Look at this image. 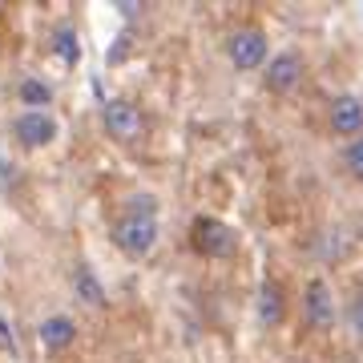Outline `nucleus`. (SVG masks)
<instances>
[{"label":"nucleus","instance_id":"4","mask_svg":"<svg viewBox=\"0 0 363 363\" xmlns=\"http://www.w3.org/2000/svg\"><path fill=\"white\" fill-rule=\"evenodd\" d=\"M226 57H230V65L238 69V73H255V69H262L271 61V40H267L262 28L247 25L226 40Z\"/></svg>","mask_w":363,"mask_h":363},{"label":"nucleus","instance_id":"8","mask_svg":"<svg viewBox=\"0 0 363 363\" xmlns=\"http://www.w3.org/2000/svg\"><path fill=\"white\" fill-rule=\"evenodd\" d=\"M331 130H335L339 138H359L363 133V101L359 97L343 93V97L331 101Z\"/></svg>","mask_w":363,"mask_h":363},{"label":"nucleus","instance_id":"10","mask_svg":"<svg viewBox=\"0 0 363 363\" xmlns=\"http://www.w3.org/2000/svg\"><path fill=\"white\" fill-rule=\"evenodd\" d=\"M73 295H77V303H85L93 311H105V303H109V295H105L101 279L93 274V267H77L73 271Z\"/></svg>","mask_w":363,"mask_h":363},{"label":"nucleus","instance_id":"6","mask_svg":"<svg viewBox=\"0 0 363 363\" xmlns=\"http://www.w3.org/2000/svg\"><path fill=\"white\" fill-rule=\"evenodd\" d=\"M303 319L315 327V331H327L335 323V295L323 279H311L307 291H303Z\"/></svg>","mask_w":363,"mask_h":363},{"label":"nucleus","instance_id":"2","mask_svg":"<svg viewBox=\"0 0 363 363\" xmlns=\"http://www.w3.org/2000/svg\"><path fill=\"white\" fill-rule=\"evenodd\" d=\"M101 125H105V133H109L117 145H133V142H142L145 117H142V109H138L133 101L113 97V101H105V109H101Z\"/></svg>","mask_w":363,"mask_h":363},{"label":"nucleus","instance_id":"7","mask_svg":"<svg viewBox=\"0 0 363 363\" xmlns=\"http://www.w3.org/2000/svg\"><path fill=\"white\" fill-rule=\"evenodd\" d=\"M262 69H267V89L271 93H291L303 81V61H298L295 52H274Z\"/></svg>","mask_w":363,"mask_h":363},{"label":"nucleus","instance_id":"5","mask_svg":"<svg viewBox=\"0 0 363 363\" xmlns=\"http://www.w3.org/2000/svg\"><path fill=\"white\" fill-rule=\"evenodd\" d=\"M57 133H61V125L49 109H21L13 117V138L25 150H45V145L57 142Z\"/></svg>","mask_w":363,"mask_h":363},{"label":"nucleus","instance_id":"11","mask_svg":"<svg viewBox=\"0 0 363 363\" xmlns=\"http://www.w3.org/2000/svg\"><path fill=\"white\" fill-rule=\"evenodd\" d=\"M255 307H259V319L267 327H279L283 323V315H286V298H283V286L279 283H267L259 286V298H255Z\"/></svg>","mask_w":363,"mask_h":363},{"label":"nucleus","instance_id":"15","mask_svg":"<svg viewBox=\"0 0 363 363\" xmlns=\"http://www.w3.org/2000/svg\"><path fill=\"white\" fill-rule=\"evenodd\" d=\"M347 169H351V178L363 182V138H355V142L347 145Z\"/></svg>","mask_w":363,"mask_h":363},{"label":"nucleus","instance_id":"1","mask_svg":"<svg viewBox=\"0 0 363 363\" xmlns=\"http://www.w3.org/2000/svg\"><path fill=\"white\" fill-rule=\"evenodd\" d=\"M190 247L202 259H234L238 255V234L214 214H198L190 222Z\"/></svg>","mask_w":363,"mask_h":363},{"label":"nucleus","instance_id":"16","mask_svg":"<svg viewBox=\"0 0 363 363\" xmlns=\"http://www.w3.org/2000/svg\"><path fill=\"white\" fill-rule=\"evenodd\" d=\"M347 323H351V331L363 339V291L355 298H351V307H347Z\"/></svg>","mask_w":363,"mask_h":363},{"label":"nucleus","instance_id":"12","mask_svg":"<svg viewBox=\"0 0 363 363\" xmlns=\"http://www.w3.org/2000/svg\"><path fill=\"white\" fill-rule=\"evenodd\" d=\"M16 97H21L25 109H49L52 105V85L40 81V77H25L21 85H16Z\"/></svg>","mask_w":363,"mask_h":363},{"label":"nucleus","instance_id":"3","mask_svg":"<svg viewBox=\"0 0 363 363\" xmlns=\"http://www.w3.org/2000/svg\"><path fill=\"white\" fill-rule=\"evenodd\" d=\"M113 242L125 259H145L157 247V218H138V214H121L113 226Z\"/></svg>","mask_w":363,"mask_h":363},{"label":"nucleus","instance_id":"13","mask_svg":"<svg viewBox=\"0 0 363 363\" xmlns=\"http://www.w3.org/2000/svg\"><path fill=\"white\" fill-rule=\"evenodd\" d=\"M52 52H57L65 65H77V61H81L77 28H73V25H57V28H52Z\"/></svg>","mask_w":363,"mask_h":363},{"label":"nucleus","instance_id":"9","mask_svg":"<svg viewBox=\"0 0 363 363\" xmlns=\"http://www.w3.org/2000/svg\"><path fill=\"white\" fill-rule=\"evenodd\" d=\"M37 335L49 351H69L77 343V323H73L69 315H49V319L37 327Z\"/></svg>","mask_w":363,"mask_h":363},{"label":"nucleus","instance_id":"14","mask_svg":"<svg viewBox=\"0 0 363 363\" xmlns=\"http://www.w3.org/2000/svg\"><path fill=\"white\" fill-rule=\"evenodd\" d=\"M125 214H138V218H157V198L154 194H133L125 202Z\"/></svg>","mask_w":363,"mask_h":363}]
</instances>
